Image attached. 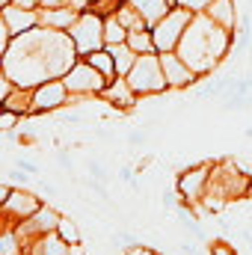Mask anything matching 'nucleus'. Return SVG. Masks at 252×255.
I'll return each mask as SVG.
<instances>
[{"label": "nucleus", "mask_w": 252, "mask_h": 255, "mask_svg": "<svg viewBox=\"0 0 252 255\" xmlns=\"http://www.w3.org/2000/svg\"><path fill=\"white\" fill-rule=\"evenodd\" d=\"M9 3H12V0H0V6H9Z\"/></svg>", "instance_id": "72a5a7b5"}, {"label": "nucleus", "mask_w": 252, "mask_h": 255, "mask_svg": "<svg viewBox=\"0 0 252 255\" xmlns=\"http://www.w3.org/2000/svg\"><path fill=\"white\" fill-rule=\"evenodd\" d=\"M21 119H27V116H21V113H15V110H3V119H0V128H3L6 133H12V130H15V125H18Z\"/></svg>", "instance_id": "b1692460"}, {"label": "nucleus", "mask_w": 252, "mask_h": 255, "mask_svg": "<svg viewBox=\"0 0 252 255\" xmlns=\"http://www.w3.org/2000/svg\"><path fill=\"white\" fill-rule=\"evenodd\" d=\"M0 21L9 27L12 36H21V33H27L33 27H39L42 15H39V9H24L18 3H9V6H0Z\"/></svg>", "instance_id": "f8f14e48"}, {"label": "nucleus", "mask_w": 252, "mask_h": 255, "mask_svg": "<svg viewBox=\"0 0 252 255\" xmlns=\"http://www.w3.org/2000/svg\"><path fill=\"white\" fill-rule=\"evenodd\" d=\"M127 33H130V30L119 21L116 12L104 18V39H107V45H122V42H127Z\"/></svg>", "instance_id": "6ab92c4d"}, {"label": "nucleus", "mask_w": 252, "mask_h": 255, "mask_svg": "<svg viewBox=\"0 0 252 255\" xmlns=\"http://www.w3.org/2000/svg\"><path fill=\"white\" fill-rule=\"evenodd\" d=\"M107 48H110V54H113V60H116V74L127 77L139 54H136V51H133V48H130L127 42H122V45H107Z\"/></svg>", "instance_id": "a211bd4d"}, {"label": "nucleus", "mask_w": 252, "mask_h": 255, "mask_svg": "<svg viewBox=\"0 0 252 255\" xmlns=\"http://www.w3.org/2000/svg\"><path fill=\"white\" fill-rule=\"evenodd\" d=\"M71 98H74V95H71V89L65 86L63 77H51V80L33 86V116H36V113H54V110H63Z\"/></svg>", "instance_id": "6e6552de"}, {"label": "nucleus", "mask_w": 252, "mask_h": 255, "mask_svg": "<svg viewBox=\"0 0 252 255\" xmlns=\"http://www.w3.org/2000/svg\"><path fill=\"white\" fill-rule=\"evenodd\" d=\"M60 220H63V214L57 211V208H51V205H42L30 220H24V223H18V226H9V229H15L18 232V238L27 244V241H33V238H39V235H48V232H57L60 229Z\"/></svg>", "instance_id": "1a4fd4ad"}, {"label": "nucleus", "mask_w": 252, "mask_h": 255, "mask_svg": "<svg viewBox=\"0 0 252 255\" xmlns=\"http://www.w3.org/2000/svg\"><path fill=\"white\" fill-rule=\"evenodd\" d=\"M205 15H211L220 27L235 30L238 24V12H235V0H211V6L205 9Z\"/></svg>", "instance_id": "f3484780"}, {"label": "nucleus", "mask_w": 252, "mask_h": 255, "mask_svg": "<svg viewBox=\"0 0 252 255\" xmlns=\"http://www.w3.org/2000/svg\"><path fill=\"white\" fill-rule=\"evenodd\" d=\"M127 3H130L142 18H145V24H148V27H154V24H157V21H160L172 6H175V0H127Z\"/></svg>", "instance_id": "dca6fc26"}, {"label": "nucleus", "mask_w": 252, "mask_h": 255, "mask_svg": "<svg viewBox=\"0 0 252 255\" xmlns=\"http://www.w3.org/2000/svg\"><path fill=\"white\" fill-rule=\"evenodd\" d=\"M127 80H130L133 92L142 95V98H145V95H160V92H166L169 83H166V74H163V65H160V51L139 54L136 63H133V68H130V74H127Z\"/></svg>", "instance_id": "f03ea898"}, {"label": "nucleus", "mask_w": 252, "mask_h": 255, "mask_svg": "<svg viewBox=\"0 0 252 255\" xmlns=\"http://www.w3.org/2000/svg\"><path fill=\"white\" fill-rule=\"evenodd\" d=\"M232 33H235V30L220 27L211 15L193 12V21L187 24L184 39H181V45H178V54H181V60L202 77V74L214 71L223 57H229V51H232V45H235V42H232Z\"/></svg>", "instance_id": "f257e3e1"}, {"label": "nucleus", "mask_w": 252, "mask_h": 255, "mask_svg": "<svg viewBox=\"0 0 252 255\" xmlns=\"http://www.w3.org/2000/svg\"><path fill=\"white\" fill-rule=\"evenodd\" d=\"M160 65H163V74H166L169 89H184V86H193L199 80V74L181 60L178 51H160Z\"/></svg>", "instance_id": "9b49d317"}, {"label": "nucleus", "mask_w": 252, "mask_h": 255, "mask_svg": "<svg viewBox=\"0 0 252 255\" xmlns=\"http://www.w3.org/2000/svg\"><path fill=\"white\" fill-rule=\"evenodd\" d=\"M57 232H60V238H63V241H68L71 247H74V244H80V229H77V223H74V220L63 217V220H60V229H57Z\"/></svg>", "instance_id": "4be33fe9"}, {"label": "nucleus", "mask_w": 252, "mask_h": 255, "mask_svg": "<svg viewBox=\"0 0 252 255\" xmlns=\"http://www.w3.org/2000/svg\"><path fill=\"white\" fill-rule=\"evenodd\" d=\"M39 15H42V24L45 27H54V30H71V24L80 18V9H74V6H57V9H39Z\"/></svg>", "instance_id": "2eb2a0df"}, {"label": "nucleus", "mask_w": 252, "mask_h": 255, "mask_svg": "<svg viewBox=\"0 0 252 255\" xmlns=\"http://www.w3.org/2000/svg\"><path fill=\"white\" fill-rule=\"evenodd\" d=\"M125 255H160L157 250H151V247H139V244H130L125 250Z\"/></svg>", "instance_id": "cd10ccee"}, {"label": "nucleus", "mask_w": 252, "mask_h": 255, "mask_svg": "<svg viewBox=\"0 0 252 255\" xmlns=\"http://www.w3.org/2000/svg\"><path fill=\"white\" fill-rule=\"evenodd\" d=\"M211 255H238V253H235V247H229L226 241H214V244H211Z\"/></svg>", "instance_id": "bb28decb"}, {"label": "nucleus", "mask_w": 252, "mask_h": 255, "mask_svg": "<svg viewBox=\"0 0 252 255\" xmlns=\"http://www.w3.org/2000/svg\"><path fill=\"white\" fill-rule=\"evenodd\" d=\"M86 172H89V178H95V181H110V175L104 172V166H101V163H95V160H89V163H86Z\"/></svg>", "instance_id": "393cba45"}, {"label": "nucleus", "mask_w": 252, "mask_h": 255, "mask_svg": "<svg viewBox=\"0 0 252 255\" xmlns=\"http://www.w3.org/2000/svg\"><path fill=\"white\" fill-rule=\"evenodd\" d=\"M12 3H18L24 9H42V0H12Z\"/></svg>", "instance_id": "2f4dec72"}, {"label": "nucleus", "mask_w": 252, "mask_h": 255, "mask_svg": "<svg viewBox=\"0 0 252 255\" xmlns=\"http://www.w3.org/2000/svg\"><path fill=\"white\" fill-rule=\"evenodd\" d=\"M18 169H24V172H30V175H39V166H36V163H30V160H24V157L18 160Z\"/></svg>", "instance_id": "7c9ffc66"}, {"label": "nucleus", "mask_w": 252, "mask_h": 255, "mask_svg": "<svg viewBox=\"0 0 252 255\" xmlns=\"http://www.w3.org/2000/svg\"><path fill=\"white\" fill-rule=\"evenodd\" d=\"M250 42H252L250 18H244V24H241V39H238V45H235V51H238V54H244V51L250 48Z\"/></svg>", "instance_id": "5701e85b"}, {"label": "nucleus", "mask_w": 252, "mask_h": 255, "mask_svg": "<svg viewBox=\"0 0 252 255\" xmlns=\"http://www.w3.org/2000/svg\"><path fill=\"white\" fill-rule=\"evenodd\" d=\"M68 36L77 45V54L80 57H89V54L107 48V39H104V15L95 12V9H83L80 18L71 24Z\"/></svg>", "instance_id": "20e7f679"}, {"label": "nucleus", "mask_w": 252, "mask_h": 255, "mask_svg": "<svg viewBox=\"0 0 252 255\" xmlns=\"http://www.w3.org/2000/svg\"><path fill=\"white\" fill-rule=\"evenodd\" d=\"M211 175H214V163H196V166H190V169H184V172L178 175L175 190H178V196H181L184 202L199 205V202L205 199L208 187H211Z\"/></svg>", "instance_id": "0eeeda50"}, {"label": "nucleus", "mask_w": 252, "mask_h": 255, "mask_svg": "<svg viewBox=\"0 0 252 255\" xmlns=\"http://www.w3.org/2000/svg\"><path fill=\"white\" fill-rule=\"evenodd\" d=\"M127 45H130L136 54H151V51H157L151 30H130V33H127Z\"/></svg>", "instance_id": "aec40b11"}, {"label": "nucleus", "mask_w": 252, "mask_h": 255, "mask_svg": "<svg viewBox=\"0 0 252 255\" xmlns=\"http://www.w3.org/2000/svg\"><path fill=\"white\" fill-rule=\"evenodd\" d=\"M57 163H60V166H63L65 172H71V169H74V163H71V157H68V154H65V151H57Z\"/></svg>", "instance_id": "c756f323"}, {"label": "nucleus", "mask_w": 252, "mask_h": 255, "mask_svg": "<svg viewBox=\"0 0 252 255\" xmlns=\"http://www.w3.org/2000/svg\"><path fill=\"white\" fill-rule=\"evenodd\" d=\"M175 6H184L190 12H205L211 6V0H175Z\"/></svg>", "instance_id": "a878e982"}, {"label": "nucleus", "mask_w": 252, "mask_h": 255, "mask_svg": "<svg viewBox=\"0 0 252 255\" xmlns=\"http://www.w3.org/2000/svg\"><path fill=\"white\" fill-rule=\"evenodd\" d=\"M181 253H184V255H199V250H196L190 241H184V244H181Z\"/></svg>", "instance_id": "473e14b6"}, {"label": "nucleus", "mask_w": 252, "mask_h": 255, "mask_svg": "<svg viewBox=\"0 0 252 255\" xmlns=\"http://www.w3.org/2000/svg\"><path fill=\"white\" fill-rule=\"evenodd\" d=\"M92 3H95V0H89V6H92Z\"/></svg>", "instance_id": "c9c22d12"}, {"label": "nucleus", "mask_w": 252, "mask_h": 255, "mask_svg": "<svg viewBox=\"0 0 252 255\" xmlns=\"http://www.w3.org/2000/svg\"><path fill=\"white\" fill-rule=\"evenodd\" d=\"M101 98L104 101H110L113 107H122V110H130L133 104H136V92H133V86H130V80L122 77V74H116L110 83H107V89L101 92Z\"/></svg>", "instance_id": "ddd939ff"}, {"label": "nucleus", "mask_w": 252, "mask_h": 255, "mask_svg": "<svg viewBox=\"0 0 252 255\" xmlns=\"http://www.w3.org/2000/svg\"><path fill=\"white\" fill-rule=\"evenodd\" d=\"M127 142H130V145H142V142H145V130H130V133H127Z\"/></svg>", "instance_id": "c85d7f7f"}, {"label": "nucleus", "mask_w": 252, "mask_h": 255, "mask_svg": "<svg viewBox=\"0 0 252 255\" xmlns=\"http://www.w3.org/2000/svg\"><path fill=\"white\" fill-rule=\"evenodd\" d=\"M39 208H42V199H39L36 193L12 190V196L3 202V217H6V226H18V223L30 220Z\"/></svg>", "instance_id": "9d476101"}, {"label": "nucleus", "mask_w": 252, "mask_h": 255, "mask_svg": "<svg viewBox=\"0 0 252 255\" xmlns=\"http://www.w3.org/2000/svg\"><path fill=\"white\" fill-rule=\"evenodd\" d=\"M63 80H65V86L71 89L74 98H101V92H104L107 83H110V77H107L104 71H98L86 57H80L77 63L71 65L63 74Z\"/></svg>", "instance_id": "39448f33"}, {"label": "nucleus", "mask_w": 252, "mask_h": 255, "mask_svg": "<svg viewBox=\"0 0 252 255\" xmlns=\"http://www.w3.org/2000/svg\"><path fill=\"white\" fill-rule=\"evenodd\" d=\"M193 21V12L184 6H172L154 27H151V36H154V45L157 51H178L181 39H184V30Z\"/></svg>", "instance_id": "423d86ee"}, {"label": "nucleus", "mask_w": 252, "mask_h": 255, "mask_svg": "<svg viewBox=\"0 0 252 255\" xmlns=\"http://www.w3.org/2000/svg\"><path fill=\"white\" fill-rule=\"evenodd\" d=\"M252 190L250 175H244L232 160H223V163H214V175H211V187L205 196H214V199H223V202H235V199H244Z\"/></svg>", "instance_id": "7ed1b4c3"}, {"label": "nucleus", "mask_w": 252, "mask_h": 255, "mask_svg": "<svg viewBox=\"0 0 252 255\" xmlns=\"http://www.w3.org/2000/svg\"><path fill=\"white\" fill-rule=\"evenodd\" d=\"M24 253L27 255H68L71 253V244L60 238V232H48V235H39V238L27 241Z\"/></svg>", "instance_id": "4468645a"}, {"label": "nucleus", "mask_w": 252, "mask_h": 255, "mask_svg": "<svg viewBox=\"0 0 252 255\" xmlns=\"http://www.w3.org/2000/svg\"><path fill=\"white\" fill-rule=\"evenodd\" d=\"M86 60H89V63L95 65L98 71H104V74H107L110 80L116 77V60H113V54H110V48H101V51H95V54H89Z\"/></svg>", "instance_id": "412c9836"}, {"label": "nucleus", "mask_w": 252, "mask_h": 255, "mask_svg": "<svg viewBox=\"0 0 252 255\" xmlns=\"http://www.w3.org/2000/svg\"><path fill=\"white\" fill-rule=\"evenodd\" d=\"M247 136H250V139H252V128H250V130H247Z\"/></svg>", "instance_id": "f704fd0d"}]
</instances>
